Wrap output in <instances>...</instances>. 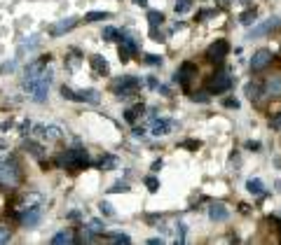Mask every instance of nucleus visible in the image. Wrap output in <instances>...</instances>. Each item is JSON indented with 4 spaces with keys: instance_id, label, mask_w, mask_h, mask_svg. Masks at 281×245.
Segmentation results:
<instances>
[{
    "instance_id": "34",
    "label": "nucleus",
    "mask_w": 281,
    "mask_h": 245,
    "mask_svg": "<svg viewBox=\"0 0 281 245\" xmlns=\"http://www.w3.org/2000/svg\"><path fill=\"white\" fill-rule=\"evenodd\" d=\"M61 96L63 98H68V101H75V91L70 87H61Z\"/></svg>"
},
{
    "instance_id": "45",
    "label": "nucleus",
    "mask_w": 281,
    "mask_h": 245,
    "mask_svg": "<svg viewBox=\"0 0 281 245\" xmlns=\"http://www.w3.org/2000/svg\"><path fill=\"white\" fill-rule=\"evenodd\" d=\"M134 5H138V7H145V5H148V0H134Z\"/></svg>"
},
{
    "instance_id": "12",
    "label": "nucleus",
    "mask_w": 281,
    "mask_h": 245,
    "mask_svg": "<svg viewBox=\"0 0 281 245\" xmlns=\"http://www.w3.org/2000/svg\"><path fill=\"white\" fill-rule=\"evenodd\" d=\"M173 129V122H169V119H155L152 122V136H166L169 131Z\"/></svg>"
},
{
    "instance_id": "8",
    "label": "nucleus",
    "mask_w": 281,
    "mask_h": 245,
    "mask_svg": "<svg viewBox=\"0 0 281 245\" xmlns=\"http://www.w3.org/2000/svg\"><path fill=\"white\" fill-rule=\"evenodd\" d=\"M35 136L47 140V143H54V140H59L63 136V131L59 126H35Z\"/></svg>"
},
{
    "instance_id": "35",
    "label": "nucleus",
    "mask_w": 281,
    "mask_h": 245,
    "mask_svg": "<svg viewBox=\"0 0 281 245\" xmlns=\"http://www.w3.org/2000/svg\"><path fill=\"white\" fill-rule=\"evenodd\" d=\"M26 150L35 152V157H42V147H38V145H33V143H26Z\"/></svg>"
},
{
    "instance_id": "20",
    "label": "nucleus",
    "mask_w": 281,
    "mask_h": 245,
    "mask_svg": "<svg viewBox=\"0 0 281 245\" xmlns=\"http://www.w3.org/2000/svg\"><path fill=\"white\" fill-rule=\"evenodd\" d=\"M103 40H106V42H117V40H120V31H117V28H113V26H106V28H103Z\"/></svg>"
},
{
    "instance_id": "13",
    "label": "nucleus",
    "mask_w": 281,
    "mask_h": 245,
    "mask_svg": "<svg viewBox=\"0 0 281 245\" xmlns=\"http://www.w3.org/2000/svg\"><path fill=\"white\" fill-rule=\"evenodd\" d=\"M89 63H91V68H94L99 75H108V73H110V66H108V61H106V56L94 54Z\"/></svg>"
},
{
    "instance_id": "21",
    "label": "nucleus",
    "mask_w": 281,
    "mask_h": 245,
    "mask_svg": "<svg viewBox=\"0 0 281 245\" xmlns=\"http://www.w3.org/2000/svg\"><path fill=\"white\" fill-rule=\"evenodd\" d=\"M115 166H117V157H115V154H106V157L101 159V163H99V168H101V170L115 168Z\"/></svg>"
},
{
    "instance_id": "6",
    "label": "nucleus",
    "mask_w": 281,
    "mask_h": 245,
    "mask_svg": "<svg viewBox=\"0 0 281 245\" xmlns=\"http://www.w3.org/2000/svg\"><path fill=\"white\" fill-rule=\"evenodd\" d=\"M227 52H230L227 42L225 40H216L211 47L206 49V59H211V61H223V59L227 56Z\"/></svg>"
},
{
    "instance_id": "27",
    "label": "nucleus",
    "mask_w": 281,
    "mask_h": 245,
    "mask_svg": "<svg viewBox=\"0 0 281 245\" xmlns=\"http://www.w3.org/2000/svg\"><path fill=\"white\" fill-rule=\"evenodd\" d=\"M99 210H101L106 217H115V210H113V205H110L108 201H101V203H99Z\"/></svg>"
},
{
    "instance_id": "15",
    "label": "nucleus",
    "mask_w": 281,
    "mask_h": 245,
    "mask_svg": "<svg viewBox=\"0 0 281 245\" xmlns=\"http://www.w3.org/2000/svg\"><path fill=\"white\" fill-rule=\"evenodd\" d=\"M246 189L253 194V196H265V184H262V180H258V177H251L246 182Z\"/></svg>"
},
{
    "instance_id": "22",
    "label": "nucleus",
    "mask_w": 281,
    "mask_h": 245,
    "mask_svg": "<svg viewBox=\"0 0 281 245\" xmlns=\"http://www.w3.org/2000/svg\"><path fill=\"white\" fill-rule=\"evenodd\" d=\"M176 14H185L192 10V0H176V5H173Z\"/></svg>"
},
{
    "instance_id": "2",
    "label": "nucleus",
    "mask_w": 281,
    "mask_h": 245,
    "mask_svg": "<svg viewBox=\"0 0 281 245\" xmlns=\"http://www.w3.org/2000/svg\"><path fill=\"white\" fill-rule=\"evenodd\" d=\"M59 163H61L63 168H68V170H77V168H82V166L89 163V154H87V150L61 152V154H59Z\"/></svg>"
},
{
    "instance_id": "18",
    "label": "nucleus",
    "mask_w": 281,
    "mask_h": 245,
    "mask_svg": "<svg viewBox=\"0 0 281 245\" xmlns=\"http://www.w3.org/2000/svg\"><path fill=\"white\" fill-rule=\"evenodd\" d=\"M148 24H150V26H162V24H164V14L157 12V10H150V12H148Z\"/></svg>"
},
{
    "instance_id": "16",
    "label": "nucleus",
    "mask_w": 281,
    "mask_h": 245,
    "mask_svg": "<svg viewBox=\"0 0 281 245\" xmlns=\"http://www.w3.org/2000/svg\"><path fill=\"white\" fill-rule=\"evenodd\" d=\"M120 38H122V49H127L129 54H138V40L136 38H131V35H127V33H120Z\"/></svg>"
},
{
    "instance_id": "31",
    "label": "nucleus",
    "mask_w": 281,
    "mask_h": 245,
    "mask_svg": "<svg viewBox=\"0 0 281 245\" xmlns=\"http://www.w3.org/2000/svg\"><path fill=\"white\" fill-rule=\"evenodd\" d=\"M145 184H148V189H150V191H157V189H159V180H157L155 175L145 177Z\"/></svg>"
},
{
    "instance_id": "4",
    "label": "nucleus",
    "mask_w": 281,
    "mask_h": 245,
    "mask_svg": "<svg viewBox=\"0 0 281 245\" xmlns=\"http://www.w3.org/2000/svg\"><path fill=\"white\" fill-rule=\"evenodd\" d=\"M230 87H232V77H230V73H225V70L216 73V75L211 77V84H209V89H211L213 94H223V91H227Z\"/></svg>"
},
{
    "instance_id": "19",
    "label": "nucleus",
    "mask_w": 281,
    "mask_h": 245,
    "mask_svg": "<svg viewBox=\"0 0 281 245\" xmlns=\"http://www.w3.org/2000/svg\"><path fill=\"white\" fill-rule=\"evenodd\" d=\"M141 112H143V105H134V108H129L127 112H124V119H127L129 124H134L138 119V115H141Z\"/></svg>"
},
{
    "instance_id": "36",
    "label": "nucleus",
    "mask_w": 281,
    "mask_h": 245,
    "mask_svg": "<svg viewBox=\"0 0 281 245\" xmlns=\"http://www.w3.org/2000/svg\"><path fill=\"white\" fill-rule=\"evenodd\" d=\"M176 240H178V243L185 240V224H178V236H176Z\"/></svg>"
},
{
    "instance_id": "11",
    "label": "nucleus",
    "mask_w": 281,
    "mask_h": 245,
    "mask_svg": "<svg viewBox=\"0 0 281 245\" xmlns=\"http://www.w3.org/2000/svg\"><path fill=\"white\" fill-rule=\"evenodd\" d=\"M276 24H279V17H272V19L262 21L258 28H251V31H248V38H260V35H267L272 28H276Z\"/></svg>"
},
{
    "instance_id": "28",
    "label": "nucleus",
    "mask_w": 281,
    "mask_h": 245,
    "mask_svg": "<svg viewBox=\"0 0 281 245\" xmlns=\"http://www.w3.org/2000/svg\"><path fill=\"white\" fill-rule=\"evenodd\" d=\"M87 226H89V233H101L103 229H106V226H103V222H101V219H91V222H89V224H87Z\"/></svg>"
},
{
    "instance_id": "39",
    "label": "nucleus",
    "mask_w": 281,
    "mask_h": 245,
    "mask_svg": "<svg viewBox=\"0 0 281 245\" xmlns=\"http://www.w3.org/2000/svg\"><path fill=\"white\" fill-rule=\"evenodd\" d=\"M164 243V238H162V236H157V238H150L148 240V245H162Z\"/></svg>"
},
{
    "instance_id": "25",
    "label": "nucleus",
    "mask_w": 281,
    "mask_h": 245,
    "mask_svg": "<svg viewBox=\"0 0 281 245\" xmlns=\"http://www.w3.org/2000/svg\"><path fill=\"white\" fill-rule=\"evenodd\" d=\"M246 96L251 98V101H255L258 96H260V87L255 84V82H251V84H246Z\"/></svg>"
},
{
    "instance_id": "30",
    "label": "nucleus",
    "mask_w": 281,
    "mask_h": 245,
    "mask_svg": "<svg viewBox=\"0 0 281 245\" xmlns=\"http://www.w3.org/2000/svg\"><path fill=\"white\" fill-rule=\"evenodd\" d=\"M143 59H145V63H148V66H162V61H164L162 56H155V54H145Z\"/></svg>"
},
{
    "instance_id": "17",
    "label": "nucleus",
    "mask_w": 281,
    "mask_h": 245,
    "mask_svg": "<svg viewBox=\"0 0 281 245\" xmlns=\"http://www.w3.org/2000/svg\"><path fill=\"white\" fill-rule=\"evenodd\" d=\"M265 94L269 96H281V75L272 77V80H267V84H265Z\"/></svg>"
},
{
    "instance_id": "9",
    "label": "nucleus",
    "mask_w": 281,
    "mask_h": 245,
    "mask_svg": "<svg viewBox=\"0 0 281 245\" xmlns=\"http://www.w3.org/2000/svg\"><path fill=\"white\" fill-rule=\"evenodd\" d=\"M77 26V19H73V17H68V19H61V21H56L54 26L49 28V33L54 35V38H59V35L63 33H68V31H73V28Z\"/></svg>"
},
{
    "instance_id": "5",
    "label": "nucleus",
    "mask_w": 281,
    "mask_h": 245,
    "mask_svg": "<svg viewBox=\"0 0 281 245\" xmlns=\"http://www.w3.org/2000/svg\"><path fill=\"white\" fill-rule=\"evenodd\" d=\"M269 63H272V52L269 49H258L253 54V59H251V70H255V73L265 70Z\"/></svg>"
},
{
    "instance_id": "38",
    "label": "nucleus",
    "mask_w": 281,
    "mask_h": 245,
    "mask_svg": "<svg viewBox=\"0 0 281 245\" xmlns=\"http://www.w3.org/2000/svg\"><path fill=\"white\" fill-rule=\"evenodd\" d=\"M148 87H150V89H159L157 77H148Z\"/></svg>"
},
{
    "instance_id": "44",
    "label": "nucleus",
    "mask_w": 281,
    "mask_h": 245,
    "mask_svg": "<svg viewBox=\"0 0 281 245\" xmlns=\"http://www.w3.org/2000/svg\"><path fill=\"white\" fill-rule=\"evenodd\" d=\"M134 136H136V138H143V136H145V131H143V129H134Z\"/></svg>"
},
{
    "instance_id": "29",
    "label": "nucleus",
    "mask_w": 281,
    "mask_h": 245,
    "mask_svg": "<svg viewBox=\"0 0 281 245\" xmlns=\"http://www.w3.org/2000/svg\"><path fill=\"white\" fill-rule=\"evenodd\" d=\"M108 238L113 240V243H131V238L127 236V233H110Z\"/></svg>"
},
{
    "instance_id": "37",
    "label": "nucleus",
    "mask_w": 281,
    "mask_h": 245,
    "mask_svg": "<svg viewBox=\"0 0 281 245\" xmlns=\"http://www.w3.org/2000/svg\"><path fill=\"white\" fill-rule=\"evenodd\" d=\"M195 101H197V103H206V101H209V94H206V91H199V94H195Z\"/></svg>"
},
{
    "instance_id": "3",
    "label": "nucleus",
    "mask_w": 281,
    "mask_h": 245,
    "mask_svg": "<svg viewBox=\"0 0 281 245\" xmlns=\"http://www.w3.org/2000/svg\"><path fill=\"white\" fill-rule=\"evenodd\" d=\"M138 84L141 82L136 80V77H131V75H127V77H120L117 82H113V91H115L120 98L122 96H129V94H136V89H138Z\"/></svg>"
},
{
    "instance_id": "23",
    "label": "nucleus",
    "mask_w": 281,
    "mask_h": 245,
    "mask_svg": "<svg viewBox=\"0 0 281 245\" xmlns=\"http://www.w3.org/2000/svg\"><path fill=\"white\" fill-rule=\"evenodd\" d=\"M255 17H258V12H255V10H246V12L239 17V21L244 24V26H248V24H253V21H255Z\"/></svg>"
},
{
    "instance_id": "41",
    "label": "nucleus",
    "mask_w": 281,
    "mask_h": 245,
    "mask_svg": "<svg viewBox=\"0 0 281 245\" xmlns=\"http://www.w3.org/2000/svg\"><path fill=\"white\" fill-rule=\"evenodd\" d=\"M246 147H248V150H260V143H253V140H248Z\"/></svg>"
},
{
    "instance_id": "33",
    "label": "nucleus",
    "mask_w": 281,
    "mask_h": 245,
    "mask_svg": "<svg viewBox=\"0 0 281 245\" xmlns=\"http://www.w3.org/2000/svg\"><path fill=\"white\" fill-rule=\"evenodd\" d=\"M10 238H12L10 229H7V226H0V245H3V243H10Z\"/></svg>"
},
{
    "instance_id": "43",
    "label": "nucleus",
    "mask_w": 281,
    "mask_h": 245,
    "mask_svg": "<svg viewBox=\"0 0 281 245\" xmlns=\"http://www.w3.org/2000/svg\"><path fill=\"white\" fill-rule=\"evenodd\" d=\"M162 168V159H157V161H152V170H159Z\"/></svg>"
},
{
    "instance_id": "10",
    "label": "nucleus",
    "mask_w": 281,
    "mask_h": 245,
    "mask_svg": "<svg viewBox=\"0 0 281 245\" xmlns=\"http://www.w3.org/2000/svg\"><path fill=\"white\" fill-rule=\"evenodd\" d=\"M209 217L213 222H225V219H230V210H227L225 203H211L209 205Z\"/></svg>"
},
{
    "instance_id": "24",
    "label": "nucleus",
    "mask_w": 281,
    "mask_h": 245,
    "mask_svg": "<svg viewBox=\"0 0 281 245\" xmlns=\"http://www.w3.org/2000/svg\"><path fill=\"white\" fill-rule=\"evenodd\" d=\"M52 243H73V236H70V231H59L54 233Z\"/></svg>"
},
{
    "instance_id": "7",
    "label": "nucleus",
    "mask_w": 281,
    "mask_h": 245,
    "mask_svg": "<svg viewBox=\"0 0 281 245\" xmlns=\"http://www.w3.org/2000/svg\"><path fill=\"white\" fill-rule=\"evenodd\" d=\"M40 219H42V210L38 208V205H31V208H26V210H21V224L24 226L40 224Z\"/></svg>"
},
{
    "instance_id": "14",
    "label": "nucleus",
    "mask_w": 281,
    "mask_h": 245,
    "mask_svg": "<svg viewBox=\"0 0 281 245\" xmlns=\"http://www.w3.org/2000/svg\"><path fill=\"white\" fill-rule=\"evenodd\" d=\"M75 101H82V103H91V105H96V103H99V91H96V89L75 91Z\"/></svg>"
},
{
    "instance_id": "26",
    "label": "nucleus",
    "mask_w": 281,
    "mask_h": 245,
    "mask_svg": "<svg viewBox=\"0 0 281 245\" xmlns=\"http://www.w3.org/2000/svg\"><path fill=\"white\" fill-rule=\"evenodd\" d=\"M106 19H110L108 12H89L84 17V21H106Z\"/></svg>"
},
{
    "instance_id": "46",
    "label": "nucleus",
    "mask_w": 281,
    "mask_h": 245,
    "mask_svg": "<svg viewBox=\"0 0 281 245\" xmlns=\"http://www.w3.org/2000/svg\"><path fill=\"white\" fill-rule=\"evenodd\" d=\"M276 189H281V180H279V182H276Z\"/></svg>"
},
{
    "instance_id": "42",
    "label": "nucleus",
    "mask_w": 281,
    "mask_h": 245,
    "mask_svg": "<svg viewBox=\"0 0 281 245\" xmlns=\"http://www.w3.org/2000/svg\"><path fill=\"white\" fill-rule=\"evenodd\" d=\"M225 105H227V108H234V110H237V108H239V101H225Z\"/></svg>"
},
{
    "instance_id": "1",
    "label": "nucleus",
    "mask_w": 281,
    "mask_h": 245,
    "mask_svg": "<svg viewBox=\"0 0 281 245\" xmlns=\"http://www.w3.org/2000/svg\"><path fill=\"white\" fill-rule=\"evenodd\" d=\"M49 77H52V68H47L40 77H35L31 82H24V89H26L31 98L35 103H45L47 101V94H49Z\"/></svg>"
},
{
    "instance_id": "32",
    "label": "nucleus",
    "mask_w": 281,
    "mask_h": 245,
    "mask_svg": "<svg viewBox=\"0 0 281 245\" xmlns=\"http://www.w3.org/2000/svg\"><path fill=\"white\" fill-rule=\"evenodd\" d=\"M120 191H129V184L127 182H115L110 187V194H120Z\"/></svg>"
},
{
    "instance_id": "40",
    "label": "nucleus",
    "mask_w": 281,
    "mask_h": 245,
    "mask_svg": "<svg viewBox=\"0 0 281 245\" xmlns=\"http://www.w3.org/2000/svg\"><path fill=\"white\" fill-rule=\"evenodd\" d=\"M272 126H274V129H279V131H281V115H276L274 119H272Z\"/></svg>"
}]
</instances>
